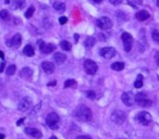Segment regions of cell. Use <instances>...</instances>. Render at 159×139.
Instances as JSON below:
<instances>
[{
    "mask_svg": "<svg viewBox=\"0 0 159 139\" xmlns=\"http://www.w3.org/2000/svg\"><path fill=\"white\" fill-rule=\"evenodd\" d=\"M74 116L77 117L80 121H83V122H88V121L92 120V116H93V113L90 111V109L85 106H79L74 110Z\"/></svg>",
    "mask_w": 159,
    "mask_h": 139,
    "instance_id": "obj_1",
    "label": "cell"
},
{
    "mask_svg": "<svg viewBox=\"0 0 159 139\" xmlns=\"http://www.w3.org/2000/svg\"><path fill=\"white\" fill-rule=\"evenodd\" d=\"M46 123L49 128L51 129H57L59 127V123H60V117L57 113H49L46 117Z\"/></svg>",
    "mask_w": 159,
    "mask_h": 139,
    "instance_id": "obj_2",
    "label": "cell"
},
{
    "mask_svg": "<svg viewBox=\"0 0 159 139\" xmlns=\"http://www.w3.org/2000/svg\"><path fill=\"white\" fill-rule=\"evenodd\" d=\"M135 102L140 106V107L144 108H149L151 106V100L147 97V95L144 93H138L135 96Z\"/></svg>",
    "mask_w": 159,
    "mask_h": 139,
    "instance_id": "obj_3",
    "label": "cell"
},
{
    "mask_svg": "<svg viewBox=\"0 0 159 139\" xmlns=\"http://www.w3.org/2000/svg\"><path fill=\"white\" fill-rule=\"evenodd\" d=\"M122 42H123V47L126 52H130L133 46V37L129 33H123L122 34Z\"/></svg>",
    "mask_w": 159,
    "mask_h": 139,
    "instance_id": "obj_4",
    "label": "cell"
},
{
    "mask_svg": "<svg viewBox=\"0 0 159 139\" xmlns=\"http://www.w3.org/2000/svg\"><path fill=\"white\" fill-rule=\"evenodd\" d=\"M96 25L101 29H109L112 27V21L107 16H103L96 20Z\"/></svg>",
    "mask_w": 159,
    "mask_h": 139,
    "instance_id": "obj_5",
    "label": "cell"
},
{
    "mask_svg": "<svg viewBox=\"0 0 159 139\" xmlns=\"http://www.w3.org/2000/svg\"><path fill=\"white\" fill-rule=\"evenodd\" d=\"M126 119V114L123 111H114L111 114V120L114 124L117 125H121L122 123L125 121Z\"/></svg>",
    "mask_w": 159,
    "mask_h": 139,
    "instance_id": "obj_6",
    "label": "cell"
},
{
    "mask_svg": "<svg viewBox=\"0 0 159 139\" xmlns=\"http://www.w3.org/2000/svg\"><path fill=\"white\" fill-rule=\"evenodd\" d=\"M84 69L86 71V73L89 75L96 74V72L98 71V65L96 64L94 61L92 60H86L84 62Z\"/></svg>",
    "mask_w": 159,
    "mask_h": 139,
    "instance_id": "obj_7",
    "label": "cell"
},
{
    "mask_svg": "<svg viewBox=\"0 0 159 139\" xmlns=\"http://www.w3.org/2000/svg\"><path fill=\"white\" fill-rule=\"evenodd\" d=\"M136 120L142 125H149L151 122V116L147 112H140L136 116Z\"/></svg>",
    "mask_w": 159,
    "mask_h": 139,
    "instance_id": "obj_8",
    "label": "cell"
},
{
    "mask_svg": "<svg viewBox=\"0 0 159 139\" xmlns=\"http://www.w3.org/2000/svg\"><path fill=\"white\" fill-rule=\"evenodd\" d=\"M38 46H39V50L44 55H49L50 52L56 49V46L52 44H45L42 40H38Z\"/></svg>",
    "mask_w": 159,
    "mask_h": 139,
    "instance_id": "obj_9",
    "label": "cell"
},
{
    "mask_svg": "<svg viewBox=\"0 0 159 139\" xmlns=\"http://www.w3.org/2000/svg\"><path fill=\"white\" fill-rule=\"evenodd\" d=\"M121 99L122 101H123V103H124L125 106H127V107L133 106V103L135 101V97L133 96V93H132L131 91H126V93H122Z\"/></svg>",
    "mask_w": 159,
    "mask_h": 139,
    "instance_id": "obj_10",
    "label": "cell"
},
{
    "mask_svg": "<svg viewBox=\"0 0 159 139\" xmlns=\"http://www.w3.org/2000/svg\"><path fill=\"white\" fill-rule=\"evenodd\" d=\"M100 56L103 57L105 59H112L116 56V50L111 47H105L103 49H100Z\"/></svg>",
    "mask_w": 159,
    "mask_h": 139,
    "instance_id": "obj_11",
    "label": "cell"
},
{
    "mask_svg": "<svg viewBox=\"0 0 159 139\" xmlns=\"http://www.w3.org/2000/svg\"><path fill=\"white\" fill-rule=\"evenodd\" d=\"M32 107V101H31V99L27 97L23 98L21 101H20L19 103V110L22 112H25L27 111V110H29V108Z\"/></svg>",
    "mask_w": 159,
    "mask_h": 139,
    "instance_id": "obj_12",
    "label": "cell"
},
{
    "mask_svg": "<svg viewBox=\"0 0 159 139\" xmlns=\"http://www.w3.org/2000/svg\"><path fill=\"white\" fill-rule=\"evenodd\" d=\"M42 70L46 74H52L55 72V65L51 62H42Z\"/></svg>",
    "mask_w": 159,
    "mask_h": 139,
    "instance_id": "obj_13",
    "label": "cell"
},
{
    "mask_svg": "<svg viewBox=\"0 0 159 139\" xmlns=\"http://www.w3.org/2000/svg\"><path fill=\"white\" fill-rule=\"evenodd\" d=\"M25 133L28 135V136H32L34 138H42V134L40 133V130L36 129V128H31V127H27L25 128Z\"/></svg>",
    "mask_w": 159,
    "mask_h": 139,
    "instance_id": "obj_14",
    "label": "cell"
},
{
    "mask_svg": "<svg viewBox=\"0 0 159 139\" xmlns=\"http://www.w3.org/2000/svg\"><path fill=\"white\" fill-rule=\"evenodd\" d=\"M21 42H22L21 35H20V34H15L13 36V38L10 40L11 47H12V48H18V47H20V45H21Z\"/></svg>",
    "mask_w": 159,
    "mask_h": 139,
    "instance_id": "obj_15",
    "label": "cell"
},
{
    "mask_svg": "<svg viewBox=\"0 0 159 139\" xmlns=\"http://www.w3.org/2000/svg\"><path fill=\"white\" fill-rule=\"evenodd\" d=\"M149 13L147 11H145V10H140L135 14V18L138 21H146L147 19H149Z\"/></svg>",
    "mask_w": 159,
    "mask_h": 139,
    "instance_id": "obj_16",
    "label": "cell"
},
{
    "mask_svg": "<svg viewBox=\"0 0 159 139\" xmlns=\"http://www.w3.org/2000/svg\"><path fill=\"white\" fill-rule=\"evenodd\" d=\"M25 0H13L12 1V9L16 10V9H23L24 7H25Z\"/></svg>",
    "mask_w": 159,
    "mask_h": 139,
    "instance_id": "obj_17",
    "label": "cell"
},
{
    "mask_svg": "<svg viewBox=\"0 0 159 139\" xmlns=\"http://www.w3.org/2000/svg\"><path fill=\"white\" fill-rule=\"evenodd\" d=\"M66 60V55L61 53V52H57L55 55V61H56L58 64H63Z\"/></svg>",
    "mask_w": 159,
    "mask_h": 139,
    "instance_id": "obj_18",
    "label": "cell"
},
{
    "mask_svg": "<svg viewBox=\"0 0 159 139\" xmlns=\"http://www.w3.org/2000/svg\"><path fill=\"white\" fill-rule=\"evenodd\" d=\"M23 53L25 55V56H27V57H33L34 53H35L34 47L31 46V45H26L25 48L23 49Z\"/></svg>",
    "mask_w": 159,
    "mask_h": 139,
    "instance_id": "obj_19",
    "label": "cell"
},
{
    "mask_svg": "<svg viewBox=\"0 0 159 139\" xmlns=\"http://www.w3.org/2000/svg\"><path fill=\"white\" fill-rule=\"evenodd\" d=\"M53 9L56 10L57 12H64L66 11V5L63 3V2H56L55 5H53Z\"/></svg>",
    "mask_w": 159,
    "mask_h": 139,
    "instance_id": "obj_20",
    "label": "cell"
},
{
    "mask_svg": "<svg viewBox=\"0 0 159 139\" xmlns=\"http://www.w3.org/2000/svg\"><path fill=\"white\" fill-rule=\"evenodd\" d=\"M32 74H33V71L29 69V67H24V69H22V71H21V76H22V77H25V78L31 77Z\"/></svg>",
    "mask_w": 159,
    "mask_h": 139,
    "instance_id": "obj_21",
    "label": "cell"
},
{
    "mask_svg": "<svg viewBox=\"0 0 159 139\" xmlns=\"http://www.w3.org/2000/svg\"><path fill=\"white\" fill-rule=\"evenodd\" d=\"M111 69L114 70V71H122V70L124 69V63L123 62H114L111 64Z\"/></svg>",
    "mask_w": 159,
    "mask_h": 139,
    "instance_id": "obj_22",
    "label": "cell"
},
{
    "mask_svg": "<svg viewBox=\"0 0 159 139\" xmlns=\"http://www.w3.org/2000/svg\"><path fill=\"white\" fill-rule=\"evenodd\" d=\"M95 45V38L94 37H87L84 42V46L86 48H92Z\"/></svg>",
    "mask_w": 159,
    "mask_h": 139,
    "instance_id": "obj_23",
    "label": "cell"
},
{
    "mask_svg": "<svg viewBox=\"0 0 159 139\" xmlns=\"http://www.w3.org/2000/svg\"><path fill=\"white\" fill-rule=\"evenodd\" d=\"M60 47L64 51H69V50H71V48H72L71 44L69 42H66V40H62V42H60Z\"/></svg>",
    "mask_w": 159,
    "mask_h": 139,
    "instance_id": "obj_24",
    "label": "cell"
},
{
    "mask_svg": "<svg viewBox=\"0 0 159 139\" xmlns=\"http://www.w3.org/2000/svg\"><path fill=\"white\" fill-rule=\"evenodd\" d=\"M134 87H135V88L143 87V76H142V75H138V76H137V79H136L135 83H134Z\"/></svg>",
    "mask_w": 159,
    "mask_h": 139,
    "instance_id": "obj_25",
    "label": "cell"
},
{
    "mask_svg": "<svg viewBox=\"0 0 159 139\" xmlns=\"http://www.w3.org/2000/svg\"><path fill=\"white\" fill-rule=\"evenodd\" d=\"M151 38H153L154 42L159 44V29H154V31L151 32Z\"/></svg>",
    "mask_w": 159,
    "mask_h": 139,
    "instance_id": "obj_26",
    "label": "cell"
},
{
    "mask_svg": "<svg viewBox=\"0 0 159 139\" xmlns=\"http://www.w3.org/2000/svg\"><path fill=\"white\" fill-rule=\"evenodd\" d=\"M9 12L7 11V10H1L0 11V19L5 20V21H8V20L10 19L9 18Z\"/></svg>",
    "mask_w": 159,
    "mask_h": 139,
    "instance_id": "obj_27",
    "label": "cell"
},
{
    "mask_svg": "<svg viewBox=\"0 0 159 139\" xmlns=\"http://www.w3.org/2000/svg\"><path fill=\"white\" fill-rule=\"evenodd\" d=\"M74 86H76V82H75L74 79H68V80H66V83H64V87H66V88L74 87Z\"/></svg>",
    "mask_w": 159,
    "mask_h": 139,
    "instance_id": "obj_28",
    "label": "cell"
},
{
    "mask_svg": "<svg viewBox=\"0 0 159 139\" xmlns=\"http://www.w3.org/2000/svg\"><path fill=\"white\" fill-rule=\"evenodd\" d=\"M34 11H35V8H34V7H29L27 9V11L25 12V18H26V19H29L34 14Z\"/></svg>",
    "mask_w": 159,
    "mask_h": 139,
    "instance_id": "obj_29",
    "label": "cell"
},
{
    "mask_svg": "<svg viewBox=\"0 0 159 139\" xmlns=\"http://www.w3.org/2000/svg\"><path fill=\"white\" fill-rule=\"evenodd\" d=\"M15 70H16V66L15 65H10L7 69V75H13L15 73Z\"/></svg>",
    "mask_w": 159,
    "mask_h": 139,
    "instance_id": "obj_30",
    "label": "cell"
},
{
    "mask_svg": "<svg viewBox=\"0 0 159 139\" xmlns=\"http://www.w3.org/2000/svg\"><path fill=\"white\" fill-rule=\"evenodd\" d=\"M86 96H87V98H89V99H92V100H93V99H95V96H96V95H95V91H93V90H89V91L86 93Z\"/></svg>",
    "mask_w": 159,
    "mask_h": 139,
    "instance_id": "obj_31",
    "label": "cell"
},
{
    "mask_svg": "<svg viewBox=\"0 0 159 139\" xmlns=\"http://www.w3.org/2000/svg\"><path fill=\"white\" fill-rule=\"evenodd\" d=\"M98 38L100 39V40H106V39L108 38V35L107 34H103V33H99Z\"/></svg>",
    "mask_w": 159,
    "mask_h": 139,
    "instance_id": "obj_32",
    "label": "cell"
},
{
    "mask_svg": "<svg viewBox=\"0 0 159 139\" xmlns=\"http://www.w3.org/2000/svg\"><path fill=\"white\" fill-rule=\"evenodd\" d=\"M109 1H110V3H112V5H120L123 0H109Z\"/></svg>",
    "mask_w": 159,
    "mask_h": 139,
    "instance_id": "obj_33",
    "label": "cell"
},
{
    "mask_svg": "<svg viewBox=\"0 0 159 139\" xmlns=\"http://www.w3.org/2000/svg\"><path fill=\"white\" fill-rule=\"evenodd\" d=\"M155 61H156V64L159 65V51H156L155 53Z\"/></svg>",
    "mask_w": 159,
    "mask_h": 139,
    "instance_id": "obj_34",
    "label": "cell"
},
{
    "mask_svg": "<svg viewBox=\"0 0 159 139\" xmlns=\"http://www.w3.org/2000/svg\"><path fill=\"white\" fill-rule=\"evenodd\" d=\"M66 21H68V19H66V16H61L60 19H59V23L60 24H66Z\"/></svg>",
    "mask_w": 159,
    "mask_h": 139,
    "instance_id": "obj_35",
    "label": "cell"
},
{
    "mask_svg": "<svg viewBox=\"0 0 159 139\" xmlns=\"http://www.w3.org/2000/svg\"><path fill=\"white\" fill-rule=\"evenodd\" d=\"M5 63L2 61V62H1V64H0V73H1V72H3V70H5Z\"/></svg>",
    "mask_w": 159,
    "mask_h": 139,
    "instance_id": "obj_36",
    "label": "cell"
},
{
    "mask_svg": "<svg viewBox=\"0 0 159 139\" xmlns=\"http://www.w3.org/2000/svg\"><path fill=\"white\" fill-rule=\"evenodd\" d=\"M76 139H92L89 136H79Z\"/></svg>",
    "mask_w": 159,
    "mask_h": 139,
    "instance_id": "obj_37",
    "label": "cell"
},
{
    "mask_svg": "<svg viewBox=\"0 0 159 139\" xmlns=\"http://www.w3.org/2000/svg\"><path fill=\"white\" fill-rule=\"evenodd\" d=\"M23 122H24V119H21V120H20L19 122H18V123H16V125H18V126H20V125H21V124H22V123H23Z\"/></svg>",
    "mask_w": 159,
    "mask_h": 139,
    "instance_id": "obj_38",
    "label": "cell"
},
{
    "mask_svg": "<svg viewBox=\"0 0 159 139\" xmlns=\"http://www.w3.org/2000/svg\"><path fill=\"white\" fill-rule=\"evenodd\" d=\"M79 38H80L79 35H77V34H75V35H74V39H75V42H77V40H79Z\"/></svg>",
    "mask_w": 159,
    "mask_h": 139,
    "instance_id": "obj_39",
    "label": "cell"
},
{
    "mask_svg": "<svg viewBox=\"0 0 159 139\" xmlns=\"http://www.w3.org/2000/svg\"><path fill=\"white\" fill-rule=\"evenodd\" d=\"M0 58H1V59H3V58H5V55H3V52H2L1 50H0Z\"/></svg>",
    "mask_w": 159,
    "mask_h": 139,
    "instance_id": "obj_40",
    "label": "cell"
},
{
    "mask_svg": "<svg viewBox=\"0 0 159 139\" xmlns=\"http://www.w3.org/2000/svg\"><path fill=\"white\" fill-rule=\"evenodd\" d=\"M94 2H96V3H100L101 2V0H93Z\"/></svg>",
    "mask_w": 159,
    "mask_h": 139,
    "instance_id": "obj_41",
    "label": "cell"
},
{
    "mask_svg": "<svg viewBox=\"0 0 159 139\" xmlns=\"http://www.w3.org/2000/svg\"><path fill=\"white\" fill-rule=\"evenodd\" d=\"M51 85H56V82H51V83L48 84V86H51Z\"/></svg>",
    "mask_w": 159,
    "mask_h": 139,
    "instance_id": "obj_42",
    "label": "cell"
},
{
    "mask_svg": "<svg viewBox=\"0 0 159 139\" xmlns=\"http://www.w3.org/2000/svg\"><path fill=\"white\" fill-rule=\"evenodd\" d=\"M0 139H5V135L0 134Z\"/></svg>",
    "mask_w": 159,
    "mask_h": 139,
    "instance_id": "obj_43",
    "label": "cell"
},
{
    "mask_svg": "<svg viewBox=\"0 0 159 139\" xmlns=\"http://www.w3.org/2000/svg\"><path fill=\"white\" fill-rule=\"evenodd\" d=\"M5 3H7V5H8V3H10V0H5Z\"/></svg>",
    "mask_w": 159,
    "mask_h": 139,
    "instance_id": "obj_44",
    "label": "cell"
},
{
    "mask_svg": "<svg viewBox=\"0 0 159 139\" xmlns=\"http://www.w3.org/2000/svg\"><path fill=\"white\" fill-rule=\"evenodd\" d=\"M49 139H57V137H55V136H51V137H50Z\"/></svg>",
    "mask_w": 159,
    "mask_h": 139,
    "instance_id": "obj_45",
    "label": "cell"
},
{
    "mask_svg": "<svg viewBox=\"0 0 159 139\" xmlns=\"http://www.w3.org/2000/svg\"><path fill=\"white\" fill-rule=\"evenodd\" d=\"M157 7L159 8V0H157Z\"/></svg>",
    "mask_w": 159,
    "mask_h": 139,
    "instance_id": "obj_46",
    "label": "cell"
}]
</instances>
